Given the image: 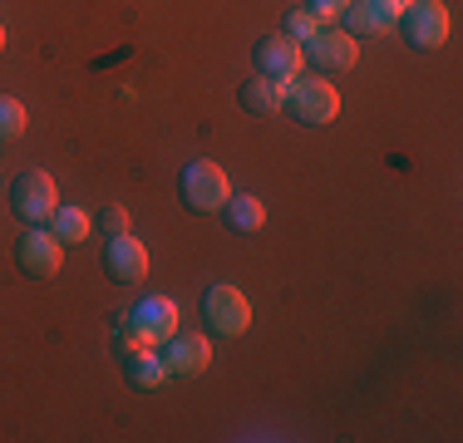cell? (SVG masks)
<instances>
[{"instance_id":"6da1fadb","label":"cell","mask_w":463,"mask_h":443,"mask_svg":"<svg viewBox=\"0 0 463 443\" xmlns=\"http://www.w3.org/2000/svg\"><path fill=\"white\" fill-rule=\"evenodd\" d=\"M178 193L193 212H222V203L232 197V183L217 163L193 158V163H183V173H178Z\"/></svg>"},{"instance_id":"2e32d148","label":"cell","mask_w":463,"mask_h":443,"mask_svg":"<svg viewBox=\"0 0 463 443\" xmlns=\"http://www.w3.org/2000/svg\"><path fill=\"white\" fill-rule=\"evenodd\" d=\"M340 20H345V30H350L355 40H365V35H380V30H390V20L380 15V5H374V0H350V10H345Z\"/></svg>"},{"instance_id":"30bf717a","label":"cell","mask_w":463,"mask_h":443,"mask_svg":"<svg viewBox=\"0 0 463 443\" xmlns=\"http://www.w3.org/2000/svg\"><path fill=\"white\" fill-rule=\"evenodd\" d=\"M158 354L168 364V374H183V380H193V374H203L213 364V345L203 335H168L158 345Z\"/></svg>"},{"instance_id":"e0dca14e","label":"cell","mask_w":463,"mask_h":443,"mask_svg":"<svg viewBox=\"0 0 463 443\" xmlns=\"http://www.w3.org/2000/svg\"><path fill=\"white\" fill-rule=\"evenodd\" d=\"M25 104L20 99H10V94H0V143H10V138H20L25 133Z\"/></svg>"},{"instance_id":"52a82bcc","label":"cell","mask_w":463,"mask_h":443,"mask_svg":"<svg viewBox=\"0 0 463 443\" xmlns=\"http://www.w3.org/2000/svg\"><path fill=\"white\" fill-rule=\"evenodd\" d=\"M60 261H64V247L54 241V231H50V227H30L25 237H20L15 266H20L25 276H35V281H50V276L60 271Z\"/></svg>"},{"instance_id":"8992f818","label":"cell","mask_w":463,"mask_h":443,"mask_svg":"<svg viewBox=\"0 0 463 443\" xmlns=\"http://www.w3.org/2000/svg\"><path fill=\"white\" fill-rule=\"evenodd\" d=\"M203 316H207V325H213L217 335H232V340H237L241 330L251 325V306H247V296H241L237 286H227V281H217L213 291H207Z\"/></svg>"},{"instance_id":"7c38bea8","label":"cell","mask_w":463,"mask_h":443,"mask_svg":"<svg viewBox=\"0 0 463 443\" xmlns=\"http://www.w3.org/2000/svg\"><path fill=\"white\" fill-rule=\"evenodd\" d=\"M237 104L247 108L251 118H277V114H286V80H271V74L247 80L237 89Z\"/></svg>"},{"instance_id":"d6986e66","label":"cell","mask_w":463,"mask_h":443,"mask_svg":"<svg viewBox=\"0 0 463 443\" xmlns=\"http://www.w3.org/2000/svg\"><path fill=\"white\" fill-rule=\"evenodd\" d=\"M99 227H104V237H124V231H128V212L118 203H109L104 212H99Z\"/></svg>"},{"instance_id":"9c48e42d","label":"cell","mask_w":463,"mask_h":443,"mask_svg":"<svg viewBox=\"0 0 463 443\" xmlns=\"http://www.w3.org/2000/svg\"><path fill=\"white\" fill-rule=\"evenodd\" d=\"M104 271H109V281H118V286H138L143 276H148V251H143V241L138 237H109V247H104Z\"/></svg>"},{"instance_id":"8fae6325","label":"cell","mask_w":463,"mask_h":443,"mask_svg":"<svg viewBox=\"0 0 463 443\" xmlns=\"http://www.w3.org/2000/svg\"><path fill=\"white\" fill-rule=\"evenodd\" d=\"M251 60H257V70L271 74V80H296L306 54L291 35H267V40H257V54H251Z\"/></svg>"},{"instance_id":"9a60e30c","label":"cell","mask_w":463,"mask_h":443,"mask_svg":"<svg viewBox=\"0 0 463 443\" xmlns=\"http://www.w3.org/2000/svg\"><path fill=\"white\" fill-rule=\"evenodd\" d=\"M222 217H227L232 231H257L261 222H267V207H261V197L237 193V197H227V203H222Z\"/></svg>"},{"instance_id":"4fadbf2b","label":"cell","mask_w":463,"mask_h":443,"mask_svg":"<svg viewBox=\"0 0 463 443\" xmlns=\"http://www.w3.org/2000/svg\"><path fill=\"white\" fill-rule=\"evenodd\" d=\"M124 380L134 390H158L168 380V364H163L158 350H124Z\"/></svg>"},{"instance_id":"ba28073f","label":"cell","mask_w":463,"mask_h":443,"mask_svg":"<svg viewBox=\"0 0 463 443\" xmlns=\"http://www.w3.org/2000/svg\"><path fill=\"white\" fill-rule=\"evenodd\" d=\"M128 320H134V330L148 345H163L168 335H178V301H173V296H143V301L128 310Z\"/></svg>"},{"instance_id":"5b68a950","label":"cell","mask_w":463,"mask_h":443,"mask_svg":"<svg viewBox=\"0 0 463 443\" xmlns=\"http://www.w3.org/2000/svg\"><path fill=\"white\" fill-rule=\"evenodd\" d=\"M394 25H400V35L410 40L414 50H439V44L449 40V10L439 5V0H414Z\"/></svg>"},{"instance_id":"ffe728a7","label":"cell","mask_w":463,"mask_h":443,"mask_svg":"<svg viewBox=\"0 0 463 443\" xmlns=\"http://www.w3.org/2000/svg\"><path fill=\"white\" fill-rule=\"evenodd\" d=\"M306 10H311L321 25H330V20H340L350 10V0H306Z\"/></svg>"},{"instance_id":"7a4b0ae2","label":"cell","mask_w":463,"mask_h":443,"mask_svg":"<svg viewBox=\"0 0 463 443\" xmlns=\"http://www.w3.org/2000/svg\"><path fill=\"white\" fill-rule=\"evenodd\" d=\"M10 207H15L20 222H30V227H45L54 217V207H60V187H54L50 173L40 168H25L10 183Z\"/></svg>"},{"instance_id":"3957f363","label":"cell","mask_w":463,"mask_h":443,"mask_svg":"<svg viewBox=\"0 0 463 443\" xmlns=\"http://www.w3.org/2000/svg\"><path fill=\"white\" fill-rule=\"evenodd\" d=\"M286 114L296 124H330L340 114V94L326 80H286Z\"/></svg>"},{"instance_id":"277c9868","label":"cell","mask_w":463,"mask_h":443,"mask_svg":"<svg viewBox=\"0 0 463 443\" xmlns=\"http://www.w3.org/2000/svg\"><path fill=\"white\" fill-rule=\"evenodd\" d=\"M301 54H306V64L321 70V74H345V70H355V60H360V40L350 35V30H316Z\"/></svg>"},{"instance_id":"ac0fdd59","label":"cell","mask_w":463,"mask_h":443,"mask_svg":"<svg viewBox=\"0 0 463 443\" xmlns=\"http://www.w3.org/2000/svg\"><path fill=\"white\" fill-rule=\"evenodd\" d=\"M316 30H326V25H321V20H316L311 10L301 5V10H291V15H286V30H281V35H291L296 44H301V40H311Z\"/></svg>"},{"instance_id":"5bb4252c","label":"cell","mask_w":463,"mask_h":443,"mask_svg":"<svg viewBox=\"0 0 463 443\" xmlns=\"http://www.w3.org/2000/svg\"><path fill=\"white\" fill-rule=\"evenodd\" d=\"M45 227L54 231V241H60V247H74V241H84V237H90V227H94V222H90V212H84V207H54V217L45 222Z\"/></svg>"},{"instance_id":"44dd1931","label":"cell","mask_w":463,"mask_h":443,"mask_svg":"<svg viewBox=\"0 0 463 443\" xmlns=\"http://www.w3.org/2000/svg\"><path fill=\"white\" fill-rule=\"evenodd\" d=\"M0 50H5V25H0Z\"/></svg>"}]
</instances>
